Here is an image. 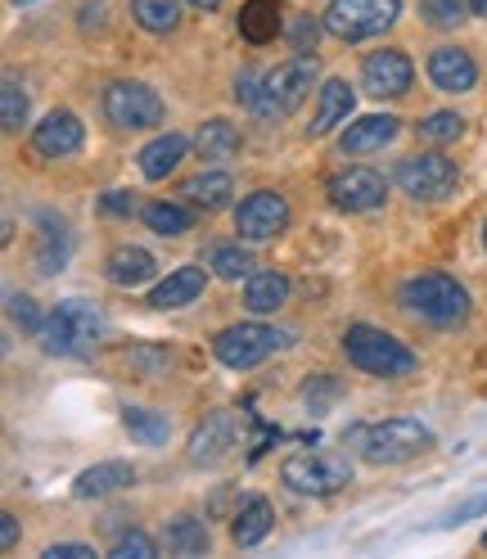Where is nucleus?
Here are the masks:
<instances>
[{
	"label": "nucleus",
	"mask_w": 487,
	"mask_h": 559,
	"mask_svg": "<svg viewBox=\"0 0 487 559\" xmlns=\"http://www.w3.org/2000/svg\"><path fill=\"white\" fill-rule=\"evenodd\" d=\"M311 86H317V55H298L281 68H271V73L243 68L235 78V99L249 104L262 122H281L311 95Z\"/></svg>",
	"instance_id": "f257e3e1"
},
{
	"label": "nucleus",
	"mask_w": 487,
	"mask_h": 559,
	"mask_svg": "<svg viewBox=\"0 0 487 559\" xmlns=\"http://www.w3.org/2000/svg\"><path fill=\"white\" fill-rule=\"evenodd\" d=\"M343 447H353L366 465H402L411 456H420V451H429L433 433L420 419H379V425L347 429Z\"/></svg>",
	"instance_id": "f03ea898"
},
{
	"label": "nucleus",
	"mask_w": 487,
	"mask_h": 559,
	"mask_svg": "<svg viewBox=\"0 0 487 559\" xmlns=\"http://www.w3.org/2000/svg\"><path fill=\"white\" fill-rule=\"evenodd\" d=\"M397 302L411 311V317H420L429 325H461L470 317V294L442 271L411 275L406 285L397 289Z\"/></svg>",
	"instance_id": "7ed1b4c3"
},
{
	"label": "nucleus",
	"mask_w": 487,
	"mask_h": 559,
	"mask_svg": "<svg viewBox=\"0 0 487 559\" xmlns=\"http://www.w3.org/2000/svg\"><path fill=\"white\" fill-rule=\"evenodd\" d=\"M343 353L361 374H375V379H402V374H415V366H420L402 338L375 330V325H347Z\"/></svg>",
	"instance_id": "20e7f679"
},
{
	"label": "nucleus",
	"mask_w": 487,
	"mask_h": 559,
	"mask_svg": "<svg viewBox=\"0 0 487 559\" xmlns=\"http://www.w3.org/2000/svg\"><path fill=\"white\" fill-rule=\"evenodd\" d=\"M95 338H99V311L82 298L59 302L41 325V347L50 357H86Z\"/></svg>",
	"instance_id": "39448f33"
},
{
	"label": "nucleus",
	"mask_w": 487,
	"mask_h": 559,
	"mask_svg": "<svg viewBox=\"0 0 487 559\" xmlns=\"http://www.w3.org/2000/svg\"><path fill=\"white\" fill-rule=\"evenodd\" d=\"M402 14V0H330L325 10V32L338 41H366L389 32Z\"/></svg>",
	"instance_id": "423d86ee"
},
{
	"label": "nucleus",
	"mask_w": 487,
	"mask_h": 559,
	"mask_svg": "<svg viewBox=\"0 0 487 559\" xmlns=\"http://www.w3.org/2000/svg\"><path fill=\"white\" fill-rule=\"evenodd\" d=\"M285 343H289L285 330L249 321V325H230V330H222L217 343H213V353H217V361L230 366V370H253V366L266 361L271 353H281Z\"/></svg>",
	"instance_id": "0eeeda50"
},
{
	"label": "nucleus",
	"mask_w": 487,
	"mask_h": 559,
	"mask_svg": "<svg viewBox=\"0 0 487 559\" xmlns=\"http://www.w3.org/2000/svg\"><path fill=\"white\" fill-rule=\"evenodd\" d=\"M393 181H397V190H402V194L433 203V199H447L451 190H456L461 171H456V163L442 158V154H411V158H402V163H397Z\"/></svg>",
	"instance_id": "6e6552de"
},
{
	"label": "nucleus",
	"mask_w": 487,
	"mask_h": 559,
	"mask_svg": "<svg viewBox=\"0 0 487 559\" xmlns=\"http://www.w3.org/2000/svg\"><path fill=\"white\" fill-rule=\"evenodd\" d=\"M104 118L122 131H145L163 122V99L145 82H114L104 91Z\"/></svg>",
	"instance_id": "1a4fd4ad"
},
{
	"label": "nucleus",
	"mask_w": 487,
	"mask_h": 559,
	"mask_svg": "<svg viewBox=\"0 0 487 559\" xmlns=\"http://www.w3.org/2000/svg\"><path fill=\"white\" fill-rule=\"evenodd\" d=\"M281 478L298 497H330L347 478H353V465H347L343 456H311L307 451V456H289L281 465Z\"/></svg>",
	"instance_id": "9d476101"
},
{
	"label": "nucleus",
	"mask_w": 487,
	"mask_h": 559,
	"mask_svg": "<svg viewBox=\"0 0 487 559\" xmlns=\"http://www.w3.org/2000/svg\"><path fill=\"white\" fill-rule=\"evenodd\" d=\"M289 226V203H285V194H275V190H258V194H249L239 203V213H235V230H239V239H253V243H262V239H275Z\"/></svg>",
	"instance_id": "9b49d317"
},
{
	"label": "nucleus",
	"mask_w": 487,
	"mask_h": 559,
	"mask_svg": "<svg viewBox=\"0 0 487 559\" xmlns=\"http://www.w3.org/2000/svg\"><path fill=\"white\" fill-rule=\"evenodd\" d=\"M325 194L338 213H370V207L384 203V177L370 167H347V171H334Z\"/></svg>",
	"instance_id": "f8f14e48"
},
{
	"label": "nucleus",
	"mask_w": 487,
	"mask_h": 559,
	"mask_svg": "<svg viewBox=\"0 0 487 559\" xmlns=\"http://www.w3.org/2000/svg\"><path fill=\"white\" fill-rule=\"evenodd\" d=\"M239 447V415L235 411H213L190 438V461L194 465H222Z\"/></svg>",
	"instance_id": "ddd939ff"
},
{
	"label": "nucleus",
	"mask_w": 487,
	"mask_h": 559,
	"mask_svg": "<svg viewBox=\"0 0 487 559\" xmlns=\"http://www.w3.org/2000/svg\"><path fill=\"white\" fill-rule=\"evenodd\" d=\"M361 82H366V91L379 95V99H397V95L411 91L415 68H411V59H406L402 50H375V55L361 63Z\"/></svg>",
	"instance_id": "4468645a"
},
{
	"label": "nucleus",
	"mask_w": 487,
	"mask_h": 559,
	"mask_svg": "<svg viewBox=\"0 0 487 559\" xmlns=\"http://www.w3.org/2000/svg\"><path fill=\"white\" fill-rule=\"evenodd\" d=\"M82 140H86L82 118L68 114V109H55L46 122H37V131H32V150L41 158H68V154L82 150Z\"/></svg>",
	"instance_id": "2eb2a0df"
},
{
	"label": "nucleus",
	"mask_w": 487,
	"mask_h": 559,
	"mask_svg": "<svg viewBox=\"0 0 487 559\" xmlns=\"http://www.w3.org/2000/svg\"><path fill=\"white\" fill-rule=\"evenodd\" d=\"M429 82L447 95H461V91H474L478 82V68L470 59V50H456V46H442L429 55Z\"/></svg>",
	"instance_id": "dca6fc26"
},
{
	"label": "nucleus",
	"mask_w": 487,
	"mask_h": 559,
	"mask_svg": "<svg viewBox=\"0 0 487 559\" xmlns=\"http://www.w3.org/2000/svg\"><path fill=\"white\" fill-rule=\"evenodd\" d=\"M131 483H135V469L127 461H104V465H91V469L78 474L73 497L78 501H99V497L122 492V487H131Z\"/></svg>",
	"instance_id": "f3484780"
},
{
	"label": "nucleus",
	"mask_w": 487,
	"mask_h": 559,
	"mask_svg": "<svg viewBox=\"0 0 487 559\" xmlns=\"http://www.w3.org/2000/svg\"><path fill=\"white\" fill-rule=\"evenodd\" d=\"M353 104H357V95H353V86H347L343 78H330L325 86H321V104H317V118L307 122V135H330L338 122H347V114H353Z\"/></svg>",
	"instance_id": "a211bd4d"
},
{
	"label": "nucleus",
	"mask_w": 487,
	"mask_h": 559,
	"mask_svg": "<svg viewBox=\"0 0 487 559\" xmlns=\"http://www.w3.org/2000/svg\"><path fill=\"white\" fill-rule=\"evenodd\" d=\"M389 140H397V118L370 114V118H357L353 127L343 131L338 150H343V154H370V150H384Z\"/></svg>",
	"instance_id": "6ab92c4d"
},
{
	"label": "nucleus",
	"mask_w": 487,
	"mask_h": 559,
	"mask_svg": "<svg viewBox=\"0 0 487 559\" xmlns=\"http://www.w3.org/2000/svg\"><path fill=\"white\" fill-rule=\"evenodd\" d=\"M158 271L154 253L150 249H135V243H122V249L109 253V262H104V275L114 280L118 289H131V285H145V280Z\"/></svg>",
	"instance_id": "aec40b11"
},
{
	"label": "nucleus",
	"mask_w": 487,
	"mask_h": 559,
	"mask_svg": "<svg viewBox=\"0 0 487 559\" xmlns=\"http://www.w3.org/2000/svg\"><path fill=\"white\" fill-rule=\"evenodd\" d=\"M203 285H207L203 266H181V271H171L163 285L150 294V307H158V311H167V307H186V302H194V298L203 294Z\"/></svg>",
	"instance_id": "412c9836"
},
{
	"label": "nucleus",
	"mask_w": 487,
	"mask_h": 559,
	"mask_svg": "<svg viewBox=\"0 0 487 559\" xmlns=\"http://www.w3.org/2000/svg\"><path fill=\"white\" fill-rule=\"evenodd\" d=\"M271 523H275L271 501H262V497L243 501L239 514H235V523H230V542H235L239 550H249V546H258V542L271 533Z\"/></svg>",
	"instance_id": "4be33fe9"
},
{
	"label": "nucleus",
	"mask_w": 487,
	"mask_h": 559,
	"mask_svg": "<svg viewBox=\"0 0 487 559\" xmlns=\"http://www.w3.org/2000/svg\"><path fill=\"white\" fill-rule=\"evenodd\" d=\"M289 302V280L281 271H253L249 275V289H243V307L249 311H281Z\"/></svg>",
	"instance_id": "5701e85b"
},
{
	"label": "nucleus",
	"mask_w": 487,
	"mask_h": 559,
	"mask_svg": "<svg viewBox=\"0 0 487 559\" xmlns=\"http://www.w3.org/2000/svg\"><path fill=\"white\" fill-rule=\"evenodd\" d=\"M186 135H158V140H150V145L141 150V171L150 181H163V177H171V171L181 167V158H186Z\"/></svg>",
	"instance_id": "b1692460"
},
{
	"label": "nucleus",
	"mask_w": 487,
	"mask_h": 559,
	"mask_svg": "<svg viewBox=\"0 0 487 559\" xmlns=\"http://www.w3.org/2000/svg\"><path fill=\"white\" fill-rule=\"evenodd\" d=\"M275 32H281V5L275 0H249L239 10V37L253 41V46H266Z\"/></svg>",
	"instance_id": "393cba45"
},
{
	"label": "nucleus",
	"mask_w": 487,
	"mask_h": 559,
	"mask_svg": "<svg viewBox=\"0 0 487 559\" xmlns=\"http://www.w3.org/2000/svg\"><path fill=\"white\" fill-rule=\"evenodd\" d=\"M194 150H199V158H213V163L235 158V154H239V131H235V122H226V118L203 122L199 135H194Z\"/></svg>",
	"instance_id": "a878e982"
},
{
	"label": "nucleus",
	"mask_w": 487,
	"mask_h": 559,
	"mask_svg": "<svg viewBox=\"0 0 487 559\" xmlns=\"http://www.w3.org/2000/svg\"><path fill=\"white\" fill-rule=\"evenodd\" d=\"M186 194H190L194 207H203V213H222V207L230 203V194H235V181L226 177V171H203V177H194L186 186Z\"/></svg>",
	"instance_id": "bb28decb"
},
{
	"label": "nucleus",
	"mask_w": 487,
	"mask_h": 559,
	"mask_svg": "<svg viewBox=\"0 0 487 559\" xmlns=\"http://www.w3.org/2000/svg\"><path fill=\"white\" fill-rule=\"evenodd\" d=\"M68 262V226L55 217H41V249H37V271L55 275Z\"/></svg>",
	"instance_id": "cd10ccee"
},
{
	"label": "nucleus",
	"mask_w": 487,
	"mask_h": 559,
	"mask_svg": "<svg viewBox=\"0 0 487 559\" xmlns=\"http://www.w3.org/2000/svg\"><path fill=\"white\" fill-rule=\"evenodd\" d=\"M167 550L171 555H207V528H203V519H171L167 523Z\"/></svg>",
	"instance_id": "c85d7f7f"
},
{
	"label": "nucleus",
	"mask_w": 487,
	"mask_h": 559,
	"mask_svg": "<svg viewBox=\"0 0 487 559\" xmlns=\"http://www.w3.org/2000/svg\"><path fill=\"white\" fill-rule=\"evenodd\" d=\"M131 14L145 32H177L181 27V5L177 0H131Z\"/></svg>",
	"instance_id": "c756f323"
},
{
	"label": "nucleus",
	"mask_w": 487,
	"mask_h": 559,
	"mask_svg": "<svg viewBox=\"0 0 487 559\" xmlns=\"http://www.w3.org/2000/svg\"><path fill=\"white\" fill-rule=\"evenodd\" d=\"M122 425H127V433L131 438H141L145 447H163L167 442V419L158 415V411H145V406H127L122 411Z\"/></svg>",
	"instance_id": "7c9ffc66"
},
{
	"label": "nucleus",
	"mask_w": 487,
	"mask_h": 559,
	"mask_svg": "<svg viewBox=\"0 0 487 559\" xmlns=\"http://www.w3.org/2000/svg\"><path fill=\"white\" fill-rule=\"evenodd\" d=\"M141 217H145V226H150L154 235H163V239H177V235L190 230V213H186L181 203H150Z\"/></svg>",
	"instance_id": "2f4dec72"
},
{
	"label": "nucleus",
	"mask_w": 487,
	"mask_h": 559,
	"mask_svg": "<svg viewBox=\"0 0 487 559\" xmlns=\"http://www.w3.org/2000/svg\"><path fill=\"white\" fill-rule=\"evenodd\" d=\"M207 266H213L222 280H249L258 262H253L249 249H239V243H217V249H213V262H207Z\"/></svg>",
	"instance_id": "473e14b6"
},
{
	"label": "nucleus",
	"mask_w": 487,
	"mask_h": 559,
	"mask_svg": "<svg viewBox=\"0 0 487 559\" xmlns=\"http://www.w3.org/2000/svg\"><path fill=\"white\" fill-rule=\"evenodd\" d=\"M23 122H27V91L19 86V78H5V86H0V127L19 131Z\"/></svg>",
	"instance_id": "72a5a7b5"
},
{
	"label": "nucleus",
	"mask_w": 487,
	"mask_h": 559,
	"mask_svg": "<svg viewBox=\"0 0 487 559\" xmlns=\"http://www.w3.org/2000/svg\"><path fill=\"white\" fill-rule=\"evenodd\" d=\"M420 14H425V23H433V27H456V23H465L474 10H470V0H425Z\"/></svg>",
	"instance_id": "f704fd0d"
},
{
	"label": "nucleus",
	"mask_w": 487,
	"mask_h": 559,
	"mask_svg": "<svg viewBox=\"0 0 487 559\" xmlns=\"http://www.w3.org/2000/svg\"><path fill=\"white\" fill-rule=\"evenodd\" d=\"M338 393H343L338 379H330V374H311V383H302V402L311 406V415H325Z\"/></svg>",
	"instance_id": "c9c22d12"
},
{
	"label": "nucleus",
	"mask_w": 487,
	"mask_h": 559,
	"mask_svg": "<svg viewBox=\"0 0 487 559\" xmlns=\"http://www.w3.org/2000/svg\"><path fill=\"white\" fill-rule=\"evenodd\" d=\"M420 135L433 140V145H447V140H461L465 135V118L461 114H429L420 122Z\"/></svg>",
	"instance_id": "e433bc0d"
},
{
	"label": "nucleus",
	"mask_w": 487,
	"mask_h": 559,
	"mask_svg": "<svg viewBox=\"0 0 487 559\" xmlns=\"http://www.w3.org/2000/svg\"><path fill=\"white\" fill-rule=\"evenodd\" d=\"M109 555H114V559H154L158 546H154V537H145V533H122Z\"/></svg>",
	"instance_id": "4c0bfd02"
},
{
	"label": "nucleus",
	"mask_w": 487,
	"mask_h": 559,
	"mask_svg": "<svg viewBox=\"0 0 487 559\" xmlns=\"http://www.w3.org/2000/svg\"><path fill=\"white\" fill-rule=\"evenodd\" d=\"M317 37H321L317 19H311V14H298V19H294V27H289V41H294V50H298V55L317 50Z\"/></svg>",
	"instance_id": "58836bf2"
},
{
	"label": "nucleus",
	"mask_w": 487,
	"mask_h": 559,
	"mask_svg": "<svg viewBox=\"0 0 487 559\" xmlns=\"http://www.w3.org/2000/svg\"><path fill=\"white\" fill-rule=\"evenodd\" d=\"M10 317H14V325H23V330H37L41 334V317H37V307H32V298L27 294H10Z\"/></svg>",
	"instance_id": "ea45409f"
},
{
	"label": "nucleus",
	"mask_w": 487,
	"mask_h": 559,
	"mask_svg": "<svg viewBox=\"0 0 487 559\" xmlns=\"http://www.w3.org/2000/svg\"><path fill=\"white\" fill-rule=\"evenodd\" d=\"M99 207H104V213H114V217H127L135 203H131V194H127V190H109V194L99 199Z\"/></svg>",
	"instance_id": "a19ab883"
},
{
	"label": "nucleus",
	"mask_w": 487,
	"mask_h": 559,
	"mask_svg": "<svg viewBox=\"0 0 487 559\" xmlns=\"http://www.w3.org/2000/svg\"><path fill=\"white\" fill-rule=\"evenodd\" d=\"M95 550L91 546H82V542H63V546H50L46 550V559H91Z\"/></svg>",
	"instance_id": "79ce46f5"
},
{
	"label": "nucleus",
	"mask_w": 487,
	"mask_h": 559,
	"mask_svg": "<svg viewBox=\"0 0 487 559\" xmlns=\"http://www.w3.org/2000/svg\"><path fill=\"white\" fill-rule=\"evenodd\" d=\"M14 546H19V519L0 514V550H14Z\"/></svg>",
	"instance_id": "37998d69"
},
{
	"label": "nucleus",
	"mask_w": 487,
	"mask_h": 559,
	"mask_svg": "<svg viewBox=\"0 0 487 559\" xmlns=\"http://www.w3.org/2000/svg\"><path fill=\"white\" fill-rule=\"evenodd\" d=\"M487 510V497H478V501H470V506H461L456 514H451L447 523H465V519H474V514H483Z\"/></svg>",
	"instance_id": "c03bdc74"
},
{
	"label": "nucleus",
	"mask_w": 487,
	"mask_h": 559,
	"mask_svg": "<svg viewBox=\"0 0 487 559\" xmlns=\"http://www.w3.org/2000/svg\"><path fill=\"white\" fill-rule=\"evenodd\" d=\"M190 5H194V10H217L222 0H190Z\"/></svg>",
	"instance_id": "a18cd8bd"
},
{
	"label": "nucleus",
	"mask_w": 487,
	"mask_h": 559,
	"mask_svg": "<svg viewBox=\"0 0 487 559\" xmlns=\"http://www.w3.org/2000/svg\"><path fill=\"white\" fill-rule=\"evenodd\" d=\"M470 10H474L478 19H487V0H470Z\"/></svg>",
	"instance_id": "49530a36"
},
{
	"label": "nucleus",
	"mask_w": 487,
	"mask_h": 559,
	"mask_svg": "<svg viewBox=\"0 0 487 559\" xmlns=\"http://www.w3.org/2000/svg\"><path fill=\"white\" fill-rule=\"evenodd\" d=\"M483 249H487V226H483Z\"/></svg>",
	"instance_id": "de8ad7c7"
},
{
	"label": "nucleus",
	"mask_w": 487,
	"mask_h": 559,
	"mask_svg": "<svg viewBox=\"0 0 487 559\" xmlns=\"http://www.w3.org/2000/svg\"><path fill=\"white\" fill-rule=\"evenodd\" d=\"M14 5H32V0H14Z\"/></svg>",
	"instance_id": "09e8293b"
},
{
	"label": "nucleus",
	"mask_w": 487,
	"mask_h": 559,
	"mask_svg": "<svg viewBox=\"0 0 487 559\" xmlns=\"http://www.w3.org/2000/svg\"><path fill=\"white\" fill-rule=\"evenodd\" d=\"M483 546H487V537H483Z\"/></svg>",
	"instance_id": "8fccbe9b"
}]
</instances>
